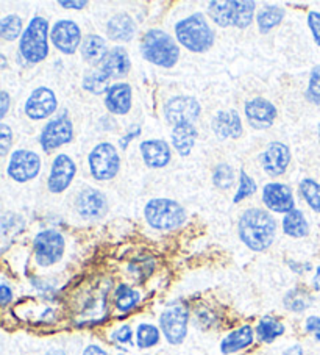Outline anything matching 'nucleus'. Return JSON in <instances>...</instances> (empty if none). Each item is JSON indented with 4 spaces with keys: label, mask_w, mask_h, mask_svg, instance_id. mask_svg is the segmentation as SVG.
Instances as JSON below:
<instances>
[{
    "label": "nucleus",
    "mask_w": 320,
    "mask_h": 355,
    "mask_svg": "<svg viewBox=\"0 0 320 355\" xmlns=\"http://www.w3.org/2000/svg\"><path fill=\"white\" fill-rule=\"evenodd\" d=\"M80 52H82L83 60L88 61L89 64H102L108 55L107 41L98 35L85 36L82 46H80Z\"/></svg>",
    "instance_id": "393cba45"
},
{
    "label": "nucleus",
    "mask_w": 320,
    "mask_h": 355,
    "mask_svg": "<svg viewBox=\"0 0 320 355\" xmlns=\"http://www.w3.org/2000/svg\"><path fill=\"white\" fill-rule=\"evenodd\" d=\"M46 355H66L63 351H60V349H53V351H48Z\"/></svg>",
    "instance_id": "603ef678"
},
{
    "label": "nucleus",
    "mask_w": 320,
    "mask_h": 355,
    "mask_svg": "<svg viewBox=\"0 0 320 355\" xmlns=\"http://www.w3.org/2000/svg\"><path fill=\"white\" fill-rule=\"evenodd\" d=\"M105 107L109 113L124 116L132 110V88L128 83H114L105 97Z\"/></svg>",
    "instance_id": "5701e85b"
},
{
    "label": "nucleus",
    "mask_w": 320,
    "mask_h": 355,
    "mask_svg": "<svg viewBox=\"0 0 320 355\" xmlns=\"http://www.w3.org/2000/svg\"><path fill=\"white\" fill-rule=\"evenodd\" d=\"M10 301H13V290L3 282V284L0 285V304H2V307H7Z\"/></svg>",
    "instance_id": "c03bdc74"
},
{
    "label": "nucleus",
    "mask_w": 320,
    "mask_h": 355,
    "mask_svg": "<svg viewBox=\"0 0 320 355\" xmlns=\"http://www.w3.org/2000/svg\"><path fill=\"white\" fill-rule=\"evenodd\" d=\"M254 338H255L254 329L250 326H242L236 330H233V332H230L225 336L222 343H220V351H222V354L239 352L242 351V349L251 346Z\"/></svg>",
    "instance_id": "a878e982"
},
{
    "label": "nucleus",
    "mask_w": 320,
    "mask_h": 355,
    "mask_svg": "<svg viewBox=\"0 0 320 355\" xmlns=\"http://www.w3.org/2000/svg\"><path fill=\"white\" fill-rule=\"evenodd\" d=\"M73 138V125L72 121L67 118V113L60 114L58 118L47 122L46 127L42 128L39 143L46 152H52L61 148L63 144L71 143Z\"/></svg>",
    "instance_id": "9b49d317"
},
{
    "label": "nucleus",
    "mask_w": 320,
    "mask_h": 355,
    "mask_svg": "<svg viewBox=\"0 0 320 355\" xmlns=\"http://www.w3.org/2000/svg\"><path fill=\"white\" fill-rule=\"evenodd\" d=\"M75 173H77V166L72 158L64 154L58 155L52 163L51 174H48V179H47L48 191L53 194H60L66 191V189L71 187L73 177H75Z\"/></svg>",
    "instance_id": "2eb2a0df"
},
{
    "label": "nucleus",
    "mask_w": 320,
    "mask_h": 355,
    "mask_svg": "<svg viewBox=\"0 0 320 355\" xmlns=\"http://www.w3.org/2000/svg\"><path fill=\"white\" fill-rule=\"evenodd\" d=\"M286 11L281 7H275V5H266L263 7L256 15V22H258V28L263 35L269 33L270 30L275 28L276 26H280L281 21L285 19Z\"/></svg>",
    "instance_id": "cd10ccee"
},
{
    "label": "nucleus",
    "mask_w": 320,
    "mask_h": 355,
    "mask_svg": "<svg viewBox=\"0 0 320 355\" xmlns=\"http://www.w3.org/2000/svg\"><path fill=\"white\" fill-rule=\"evenodd\" d=\"M159 343V330L152 324H139L136 330V345L141 349H149Z\"/></svg>",
    "instance_id": "c9c22d12"
},
{
    "label": "nucleus",
    "mask_w": 320,
    "mask_h": 355,
    "mask_svg": "<svg viewBox=\"0 0 320 355\" xmlns=\"http://www.w3.org/2000/svg\"><path fill=\"white\" fill-rule=\"evenodd\" d=\"M283 230H285L286 235L292 238H303L310 234V225H308L303 213L294 208L283 219Z\"/></svg>",
    "instance_id": "c85d7f7f"
},
{
    "label": "nucleus",
    "mask_w": 320,
    "mask_h": 355,
    "mask_svg": "<svg viewBox=\"0 0 320 355\" xmlns=\"http://www.w3.org/2000/svg\"><path fill=\"white\" fill-rule=\"evenodd\" d=\"M136 135H139V127L136 128V130H134L132 135H128L127 138H124V139H121V148L122 149H125L127 148V144H128V141H130L133 137H136Z\"/></svg>",
    "instance_id": "3c124183"
},
{
    "label": "nucleus",
    "mask_w": 320,
    "mask_h": 355,
    "mask_svg": "<svg viewBox=\"0 0 320 355\" xmlns=\"http://www.w3.org/2000/svg\"><path fill=\"white\" fill-rule=\"evenodd\" d=\"M132 338H133V330L130 326H122L116 330V332L112 334V340L121 343V345H128V343H132Z\"/></svg>",
    "instance_id": "79ce46f5"
},
{
    "label": "nucleus",
    "mask_w": 320,
    "mask_h": 355,
    "mask_svg": "<svg viewBox=\"0 0 320 355\" xmlns=\"http://www.w3.org/2000/svg\"><path fill=\"white\" fill-rule=\"evenodd\" d=\"M319 138H320V124H319Z\"/></svg>",
    "instance_id": "864d4df0"
},
{
    "label": "nucleus",
    "mask_w": 320,
    "mask_h": 355,
    "mask_svg": "<svg viewBox=\"0 0 320 355\" xmlns=\"http://www.w3.org/2000/svg\"><path fill=\"white\" fill-rule=\"evenodd\" d=\"M245 116H247L249 124L256 130H266V128L274 125L276 108L267 99L254 97V99L245 102Z\"/></svg>",
    "instance_id": "a211bd4d"
},
{
    "label": "nucleus",
    "mask_w": 320,
    "mask_h": 355,
    "mask_svg": "<svg viewBox=\"0 0 320 355\" xmlns=\"http://www.w3.org/2000/svg\"><path fill=\"white\" fill-rule=\"evenodd\" d=\"M52 44L58 49L60 52L66 55L75 53L77 49L82 46V30L73 21L63 19L58 21L52 27L51 32Z\"/></svg>",
    "instance_id": "4468645a"
},
{
    "label": "nucleus",
    "mask_w": 320,
    "mask_h": 355,
    "mask_svg": "<svg viewBox=\"0 0 320 355\" xmlns=\"http://www.w3.org/2000/svg\"><path fill=\"white\" fill-rule=\"evenodd\" d=\"M283 334H285V326L272 316H264L256 326V335L263 343H272Z\"/></svg>",
    "instance_id": "c756f323"
},
{
    "label": "nucleus",
    "mask_w": 320,
    "mask_h": 355,
    "mask_svg": "<svg viewBox=\"0 0 320 355\" xmlns=\"http://www.w3.org/2000/svg\"><path fill=\"white\" fill-rule=\"evenodd\" d=\"M238 234L249 249L255 252H263L275 241L276 221L263 208H249L239 219Z\"/></svg>",
    "instance_id": "f257e3e1"
},
{
    "label": "nucleus",
    "mask_w": 320,
    "mask_h": 355,
    "mask_svg": "<svg viewBox=\"0 0 320 355\" xmlns=\"http://www.w3.org/2000/svg\"><path fill=\"white\" fill-rule=\"evenodd\" d=\"M283 304L285 307L295 313H301L311 307L312 304V296L303 288H294L286 293L285 299H283Z\"/></svg>",
    "instance_id": "7c9ffc66"
},
{
    "label": "nucleus",
    "mask_w": 320,
    "mask_h": 355,
    "mask_svg": "<svg viewBox=\"0 0 320 355\" xmlns=\"http://www.w3.org/2000/svg\"><path fill=\"white\" fill-rule=\"evenodd\" d=\"M83 355H108L105 352V349H102L100 346L97 345H89L88 347L83 351Z\"/></svg>",
    "instance_id": "de8ad7c7"
},
{
    "label": "nucleus",
    "mask_w": 320,
    "mask_h": 355,
    "mask_svg": "<svg viewBox=\"0 0 320 355\" xmlns=\"http://www.w3.org/2000/svg\"><path fill=\"white\" fill-rule=\"evenodd\" d=\"M108 82H109V78L105 76L100 69L89 71V72H86L83 77V88L91 94L100 96L103 93H108V89L112 88Z\"/></svg>",
    "instance_id": "473e14b6"
},
{
    "label": "nucleus",
    "mask_w": 320,
    "mask_h": 355,
    "mask_svg": "<svg viewBox=\"0 0 320 355\" xmlns=\"http://www.w3.org/2000/svg\"><path fill=\"white\" fill-rule=\"evenodd\" d=\"M88 164L91 175L96 180H113L118 175L121 168V157L118 154V149L109 143L97 144L91 150L88 157Z\"/></svg>",
    "instance_id": "0eeeda50"
},
{
    "label": "nucleus",
    "mask_w": 320,
    "mask_h": 355,
    "mask_svg": "<svg viewBox=\"0 0 320 355\" xmlns=\"http://www.w3.org/2000/svg\"><path fill=\"white\" fill-rule=\"evenodd\" d=\"M150 227L157 230H175L186 221V210L172 199H152L144 208Z\"/></svg>",
    "instance_id": "423d86ee"
},
{
    "label": "nucleus",
    "mask_w": 320,
    "mask_h": 355,
    "mask_svg": "<svg viewBox=\"0 0 320 355\" xmlns=\"http://www.w3.org/2000/svg\"><path fill=\"white\" fill-rule=\"evenodd\" d=\"M235 169L230 164H219L213 173V183L219 189H230L235 185Z\"/></svg>",
    "instance_id": "e433bc0d"
},
{
    "label": "nucleus",
    "mask_w": 320,
    "mask_h": 355,
    "mask_svg": "<svg viewBox=\"0 0 320 355\" xmlns=\"http://www.w3.org/2000/svg\"><path fill=\"white\" fill-rule=\"evenodd\" d=\"M143 57L159 67H174L180 58V47L169 33L153 28L144 35L141 42Z\"/></svg>",
    "instance_id": "20e7f679"
},
{
    "label": "nucleus",
    "mask_w": 320,
    "mask_h": 355,
    "mask_svg": "<svg viewBox=\"0 0 320 355\" xmlns=\"http://www.w3.org/2000/svg\"><path fill=\"white\" fill-rule=\"evenodd\" d=\"M301 198L314 211L320 213V183L312 179H303L299 185Z\"/></svg>",
    "instance_id": "72a5a7b5"
},
{
    "label": "nucleus",
    "mask_w": 320,
    "mask_h": 355,
    "mask_svg": "<svg viewBox=\"0 0 320 355\" xmlns=\"http://www.w3.org/2000/svg\"><path fill=\"white\" fill-rule=\"evenodd\" d=\"M132 61L124 47H114L100 64V69L108 78H122L130 72Z\"/></svg>",
    "instance_id": "4be33fe9"
},
{
    "label": "nucleus",
    "mask_w": 320,
    "mask_h": 355,
    "mask_svg": "<svg viewBox=\"0 0 320 355\" xmlns=\"http://www.w3.org/2000/svg\"><path fill=\"white\" fill-rule=\"evenodd\" d=\"M311 285H312V290L314 291H320V265L316 269V274H314Z\"/></svg>",
    "instance_id": "8fccbe9b"
},
{
    "label": "nucleus",
    "mask_w": 320,
    "mask_h": 355,
    "mask_svg": "<svg viewBox=\"0 0 320 355\" xmlns=\"http://www.w3.org/2000/svg\"><path fill=\"white\" fill-rule=\"evenodd\" d=\"M22 19L16 15H10L0 21V36L5 41H15L22 36Z\"/></svg>",
    "instance_id": "f704fd0d"
},
{
    "label": "nucleus",
    "mask_w": 320,
    "mask_h": 355,
    "mask_svg": "<svg viewBox=\"0 0 320 355\" xmlns=\"http://www.w3.org/2000/svg\"><path fill=\"white\" fill-rule=\"evenodd\" d=\"M260 162L263 169L270 177H280L285 174L289 163H291V150L285 143L274 141L260 155Z\"/></svg>",
    "instance_id": "f3484780"
},
{
    "label": "nucleus",
    "mask_w": 320,
    "mask_h": 355,
    "mask_svg": "<svg viewBox=\"0 0 320 355\" xmlns=\"http://www.w3.org/2000/svg\"><path fill=\"white\" fill-rule=\"evenodd\" d=\"M202 107L190 96H175L164 105V118L170 125L194 124L200 118Z\"/></svg>",
    "instance_id": "9d476101"
},
{
    "label": "nucleus",
    "mask_w": 320,
    "mask_h": 355,
    "mask_svg": "<svg viewBox=\"0 0 320 355\" xmlns=\"http://www.w3.org/2000/svg\"><path fill=\"white\" fill-rule=\"evenodd\" d=\"M35 259L39 266H52L63 259L64 238L57 230H42L35 236Z\"/></svg>",
    "instance_id": "6e6552de"
},
{
    "label": "nucleus",
    "mask_w": 320,
    "mask_h": 355,
    "mask_svg": "<svg viewBox=\"0 0 320 355\" xmlns=\"http://www.w3.org/2000/svg\"><path fill=\"white\" fill-rule=\"evenodd\" d=\"M13 143V132L7 124H0V155L7 157Z\"/></svg>",
    "instance_id": "ea45409f"
},
{
    "label": "nucleus",
    "mask_w": 320,
    "mask_h": 355,
    "mask_svg": "<svg viewBox=\"0 0 320 355\" xmlns=\"http://www.w3.org/2000/svg\"><path fill=\"white\" fill-rule=\"evenodd\" d=\"M283 355H303V347L300 345H294L289 349H286V351L283 352Z\"/></svg>",
    "instance_id": "09e8293b"
},
{
    "label": "nucleus",
    "mask_w": 320,
    "mask_h": 355,
    "mask_svg": "<svg viewBox=\"0 0 320 355\" xmlns=\"http://www.w3.org/2000/svg\"><path fill=\"white\" fill-rule=\"evenodd\" d=\"M107 33L109 40L119 41V42H128L134 38V33H136V24H134V21L128 15L119 13L108 21Z\"/></svg>",
    "instance_id": "b1692460"
},
{
    "label": "nucleus",
    "mask_w": 320,
    "mask_h": 355,
    "mask_svg": "<svg viewBox=\"0 0 320 355\" xmlns=\"http://www.w3.org/2000/svg\"><path fill=\"white\" fill-rule=\"evenodd\" d=\"M58 107V101L57 96L52 89H48L46 87L36 88L32 94L28 96V99L26 102V114L30 119L33 121H41L46 119L55 113V110Z\"/></svg>",
    "instance_id": "dca6fc26"
},
{
    "label": "nucleus",
    "mask_w": 320,
    "mask_h": 355,
    "mask_svg": "<svg viewBox=\"0 0 320 355\" xmlns=\"http://www.w3.org/2000/svg\"><path fill=\"white\" fill-rule=\"evenodd\" d=\"M256 2L254 0H214L208 3V11L219 27L247 28L255 16Z\"/></svg>",
    "instance_id": "7ed1b4c3"
},
{
    "label": "nucleus",
    "mask_w": 320,
    "mask_h": 355,
    "mask_svg": "<svg viewBox=\"0 0 320 355\" xmlns=\"http://www.w3.org/2000/svg\"><path fill=\"white\" fill-rule=\"evenodd\" d=\"M306 101L314 103V105H320V64L314 66L310 74V83H308L306 89Z\"/></svg>",
    "instance_id": "58836bf2"
},
{
    "label": "nucleus",
    "mask_w": 320,
    "mask_h": 355,
    "mask_svg": "<svg viewBox=\"0 0 320 355\" xmlns=\"http://www.w3.org/2000/svg\"><path fill=\"white\" fill-rule=\"evenodd\" d=\"M308 26H310L314 41H316V44L320 47V13L319 11H311V13L308 15Z\"/></svg>",
    "instance_id": "a19ab883"
},
{
    "label": "nucleus",
    "mask_w": 320,
    "mask_h": 355,
    "mask_svg": "<svg viewBox=\"0 0 320 355\" xmlns=\"http://www.w3.org/2000/svg\"><path fill=\"white\" fill-rule=\"evenodd\" d=\"M60 7L67 8V10H82L85 7H88V2L86 0H82V2H69V0H61Z\"/></svg>",
    "instance_id": "a18cd8bd"
},
{
    "label": "nucleus",
    "mask_w": 320,
    "mask_h": 355,
    "mask_svg": "<svg viewBox=\"0 0 320 355\" xmlns=\"http://www.w3.org/2000/svg\"><path fill=\"white\" fill-rule=\"evenodd\" d=\"M263 202L269 210L287 215L294 210L292 189L285 183H267L263 188Z\"/></svg>",
    "instance_id": "6ab92c4d"
},
{
    "label": "nucleus",
    "mask_w": 320,
    "mask_h": 355,
    "mask_svg": "<svg viewBox=\"0 0 320 355\" xmlns=\"http://www.w3.org/2000/svg\"><path fill=\"white\" fill-rule=\"evenodd\" d=\"M213 132L216 133L219 139H236L242 135V122L236 110H226V112H219L213 118L211 122Z\"/></svg>",
    "instance_id": "aec40b11"
},
{
    "label": "nucleus",
    "mask_w": 320,
    "mask_h": 355,
    "mask_svg": "<svg viewBox=\"0 0 320 355\" xmlns=\"http://www.w3.org/2000/svg\"><path fill=\"white\" fill-rule=\"evenodd\" d=\"M305 329L311 334L317 343H320V316H310L305 322Z\"/></svg>",
    "instance_id": "37998d69"
},
{
    "label": "nucleus",
    "mask_w": 320,
    "mask_h": 355,
    "mask_svg": "<svg viewBox=\"0 0 320 355\" xmlns=\"http://www.w3.org/2000/svg\"><path fill=\"white\" fill-rule=\"evenodd\" d=\"M141 301V295L136 291L130 288L128 285H119L118 290L114 293V304L116 309L122 313H127V311L133 310Z\"/></svg>",
    "instance_id": "2f4dec72"
},
{
    "label": "nucleus",
    "mask_w": 320,
    "mask_h": 355,
    "mask_svg": "<svg viewBox=\"0 0 320 355\" xmlns=\"http://www.w3.org/2000/svg\"><path fill=\"white\" fill-rule=\"evenodd\" d=\"M19 52L32 64L41 63L48 55V22L41 16L33 17L21 36Z\"/></svg>",
    "instance_id": "39448f33"
},
{
    "label": "nucleus",
    "mask_w": 320,
    "mask_h": 355,
    "mask_svg": "<svg viewBox=\"0 0 320 355\" xmlns=\"http://www.w3.org/2000/svg\"><path fill=\"white\" fill-rule=\"evenodd\" d=\"M256 189H258V187H256L255 180L251 179V177L245 173V171H241V173H239L238 193L235 196V199H233V202H235V204H239V202H242L244 199L254 196L256 193Z\"/></svg>",
    "instance_id": "4c0bfd02"
},
{
    "label": "nucleus",
    "mask_w": 320,
    "mask_h": 355,
    "mask_svg": "<svg viewBox=\"0 0 320 355\" xmlns=\"http://www.w3.org/2000/svg\"><path fill=\"white\" fill-rule=\"evenodd\" d=\"M189 311L183 305L166 309L159 316V327L170 345H181L188 335Z\"/></svg>",
    "instance_id": "1a4fd4ad"
},
{
    "label": "nucleus",
    "mask_w": 320,
    "mask_h": 355,
    "mask_svg": "<svg viewBox=\"0 0 320 355\" xmlns=\"http://www.w3.org/2000/svg\"><path fill=\"white\" fill-rule=\"evenodd\" d=\"M141 154L144 163L152 169H159L168 166L170 162V148L163 139H149L141 143Z\"/></svg>",
    "instance_id": "412c9836"
},
{
    "label": "nucleus",
    "mask_w": 320,
    "mask_h": 355,
    "mask_svg": "<svg viewBox=\"0 0 320 355\" xmlns=\"http://www.w3.org/2000/svg\"><path fill=\"white\" fill-rule=\"evenodd\" d=\"M175 36L181 46L194 53L208 52L216 40L213 28L202 13H194L177 22Z\"/></svg>",
    "instance_id": "f03ea898"
},
{
    "label": "nucleus",
    "mask_w": 320,
    "mask_h": 355,
    "mask_svg": "<svg viewBox=\"0 0 320 355\" xmlns=\"http://www.w3.org/2000/svg\"><path fill=\"white\" fill-rule=\"evenodd\" d=\"M41 171V158L32 150L19 149L13 152L8 164V175L11 179L26 183L35 179Z\"/></svg>",
    "instance_id": "f8f14e48"
},
{
    "label": "nucleus",
    "mask_w": 320,
    "mask_h": 355,
    "mask_svg": "<svg viewBox=\"0 0 320 355\" xmlns=\"http://www.w3.org/2000/svg\"><path fill=\"white\" fill-rule=\"evenodd\" d=\"M78 215L86 221H98L108 211V202L105 194L96 188H85L75 199Z\"/></svg>",
    "instance_id": "ddd939ff"
},
{
    "label": "nucleus",
    "mask_w": 320,
    "mask_h": 355,
    "mask_svg": "<svg viewBox=\"0 0 320 355\" xmlns=\"http://www.w3.org/2000/svg\"><path fill=\"white\" fill-rule=\"evenodd\" d=\"M0 101H2V110H0V119L5 118V114H7L8 108H10V96L7 91H2L0 93Z\"/></svg>",
    "instance_id": "49530a36"
},
{
    "label": "nucleus",
    "mask_w": 320,
    "mask_h": 355,
    "mask_svg": "<svg viewBox=\"0 0 320 355\" xmlns=\"http://www.w3.org/2000/svg\"><path fill=\"white\" fill-rule=\"evenodd\" d=\"M199 132L194 124H180L172 130V144L181 157H188L193 150Z\"/></svg>",
    "instance_id": "bb28decb"
}]
</instances>
